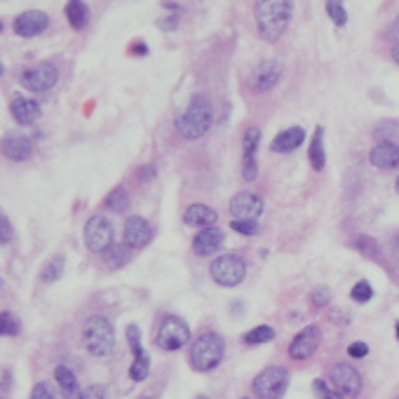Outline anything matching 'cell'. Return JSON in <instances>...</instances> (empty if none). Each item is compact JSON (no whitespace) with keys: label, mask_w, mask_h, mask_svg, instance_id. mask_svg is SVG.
<instances>
[{"label":"cell","mask_w":399,"mask_h":399,"mask_svg":"<svg viewBox=\"0 0 399 399\" xmlns=\"http://www.w3.org/2000/svg\"><path fill=\"white\" fill-rule=\"evenodd\" d=\"M188 341H190V327L181 318H176V315H167L155 336L157 348L167 350V353H176V350L185 348Z\"/></svg>","instance_id":"obj_6"},{"label":"cell","mask_w":399,"mask_h":399,"mask_svg":"<svg viewBox=\"0 0 399 399\" xmlns=\"http://www.w3.org/2000/svg\"><path fill=\"white\" fill-rule=\"evenodd\" d=\"M10 113L19 125H33L40 118V106L29 96H15L10 101Z\"/></svg>","instance_id":"obj_20"},{"label":"cell","mask_w":399,"mask_h":399,"mask_svg":"<svg viewBox=\"0 0 399 399\" xmlns=\"http://www.w3.org/2000/svg\"><path fill=\"white\" fill-rule=\"evenodd\" d=\"M127 341L132 346V353H134V362L129 367V378L136 383L146 381L148 378V371H150V357L146 355V350L141 348V332L136 325H129L127 327Z\"/></svg>","instance_id":"obj_11"},{"label":"cell","mask_w":399,"mask_h":399,"mask_svg":"<svg viewBox=\"0 0 399 399\" xmlns=\"http://www.w3.org/2000/svg\"><path fill=\"white\" fill-rule=\"evenodd\" d=\"M395 190H397V195H399V178H397V181H395Z\"/></svg>","instance_id":"obj_46"},{"label":"cell","mask_w":399,"mask_h":399,"mask_svg":"<svg viewBox=\"0 0 399 399\" xmlns=\"http://www.w3.org/2000/svg\"><path fill=\"white\" fill-rule=\"evenodd\" d=\"M0 31H3V22H0Z\"/></svg>","instance_id":"obj_49"},{"label":"cell","mask_w":399,"mask_h":399,"mask_svg":"<svg viewBox=\"0 0 399 399\" xmlns=\"http://www.w3.org/2000/svg\"><path fill=\"white\" fill-rule=\"evenodd\" d=\"M197 399H209V397H197Z\"/></svg>","instance_id":"obj_51"},{"label":"cell","mask_w":399,"mask_h":399,"mask_svg":"<svg viewBox=\"0 0 399 399\" xmlns=\"http://www.w3.org/2000/svg\"><path fill=\"white\" fill-rule=\"evenodd\" d=\"M132 52H134V54H146L148 50H146V45L139 43V45H134V47H132Z\"/></svg>","instance_id":"obj_43"},{"label":"cell","mask_w":399,"mask_h":399,"mask_svg":"<svg viewBox=\"0 0 399 399\" xmlns=\"http://www.w3.org/2000/svg\"><path fill=\"white\" fill-rule=\"evenodd\" d=\"M329 381L336 390H341L343 395L353 397V395H360L362 390V376L360 371L350 364H336V367L329 371Z\"/></svg>","instance_id":"obj_13"},{"label":"cell","mask_w":399,"mask_h":399,"mask_svg":"<svg viewBox=\"0 0 399 399\" xmlns=\"http://www.w3.org/2000/svg\"><path fill=\"white\" fill-rule=\"evenodd\" d=\"M357 249H360L362 254H367V256H378V247L371 237L362 235L360 240H357Z\"/></svg>","instance_id":"obj_38"},{"label":"cell","mask_w":399,"mask_h":399,"mask_svg":"<svg viewBox=\"0 0 399 399\" xmlns=\"http://www.w3.org/2000/svg\"><path fill=\"white\" fill-rule=\"evenodd\" d=\"M223 247V230L218 228H202V233H197L195 240H192V251L197 256H214V254L221 251Z\"/></svg>","instance_id":"obj_17"},{"label":"cell","mask_w":399,"mask_h":399,"mask_svg":"<svg viewBox=\"0 0 399 399\" xmlns=\"http://www.w3.org/2000/svg\"><path fill=\"white\" fill-rule=\"evenodd\" d=\"M139 399H153V397H139Z\"/></svg>","instance_id":"obj_48"},{"label":"cell","mask_w":399,"mask_h":399,"mask_svg":"<svg viewBox=\"0 0 399 399\" xmlns=\"http://www.w3.org/2000/svg\"><path fill=\"white\" fill-rule=\"evenodd\" d=\"M106 207L111 211H115V214H122V211L129 207V195H127V190L122 188V185H118V188H113L111 192H108Z\"/></svg>","instance_id":"obj_28"},{"label":"cell","mask_w":399,"mask_h":399,"mask_svg":"<svg viewBox=\"0 0 399 399\" xmlns=\"http://www.w3.org/2000/svg\"><path fill=\"white\" fill-rule=\"evenodd\" d=\"M230 228L240 233V235H256L259 233V223L256 221H240V218H233Z\"/></svg>","instance_id":"obj_35"},{"label":"cell","mask_w":399,"mask_h":399,"mask_svg":"<svg viewBox=\"0 0 399 399\" xmlns=\"http://www.w3.org/2000/svg\"><path fill=\"white\" fill-rule=\"evenodd\" d=\"M315 388V395H318V399H346V395H343L341 390L332 388L327 381H322V378H318V381L313 383Z\"/></svg>","instance_id":"obj_32"},{"label":"cell","mask_w":399,"mask_h":399,"mask_svg":"<svg viewBox=\"0 0 399 399\" xmlns=\"http://www.w3.org/2000/svg\"><path fill=\"white\" fill-rule=\"evenodd\" d=\"M308 157H310V164L313 169L322 171L327 164V153H325V129L318 127L313 134V141H310V150H308Z\"/></svg>","instance_id":"obj_26"},{"label":"cell","mask_w":399,"mask_h":399,"mask_svg":"<svg viewBox=\"0 0 399 399\" xmlns=\"http://www.w3.org/2000/svg\"><path fill=\"white\" fill-rule=\"evenodd\" d=\"M82 343L92 357H108L115 348V332L113 325L101 315H94L82 327Z\"/></svg>","instance_id":"obj_4"},{"label":"cell","mask_w":399,"mask_h":399,"mask_svg":"<svg viewBox=\"0 0 399 399\" xmlns=\"http://www.w3.org/2000/svg\"><path fill=\"white\" fill-rule=\"evenodd\" d=\"M395 329H397V341H399V322H397V327H395Z\"/></svg>","instance_id":"obj_47"},{"label":"cell","mask_w":399,"mask_h":399,"mask_svg":"<svg viewBox=\"0 0 399 399\" xmlns=\"http://www.w3.org/2000/svg\"><path fill=\"white\" fill-rule=\"evenodd\" d=\"M19 322L12 313H0V336H17Z\"/></svg>","instance_id":"obj_33"},{"label":"cell","mask_w":399,"mask_h":399,"mask_svg":"<svg viewBox=\"0 0 399 399\" xmlns=\"http://www.w3.org/2000/svg\"><path fill=\"white\" fill-rule=\"evenodd\" d=\"M223 355H225L223 336H218L214 332H207L192 343L190 367L195 371H200V374H207V371H214L218 364L223 362Z\"/></svg>","instance_id":"obj_3"},{"label":"cell","mask_w":399,"mask_h":399,"mask_svg":"<svg viewBox=\"0 0 399 399\" xmlns=\"http://www.w3.org/2000/svg\"><path fill=\"white\" fill-rule=\"evenodd\" d=\"M369 160L378 169H395L399 167V146L395 141H381L371 148Z\"/></svg>","instance_id":"obj_18"},{"label":"cell","mask_w":399,"mask_h":399,"mask_svg":"<svg viewBox=\"0 0 399 399\" xmlns=\"http://www.w3.org/2000/svg\"><path fill=\"white\" fill-rule=\"evenodd\" d=\"M263 209H266L263 197L251 190L237 192V195L230 200V214L240 218V221H259Z\"/></svg>","instance_id":"obj_9"},{"label":"cell","mask_w":399,"mask_h":399,"mask_svg":"<svg viewBox=\"0 0 399 399\" xmlns=\"http://www.w3.org/2000/svg\"><path fill=\"white\" fill-rule=\"evenodd\" d=\"M289 388V371L284 367H268L254 378L251 390L259 399H280Z\"/></svg>","instance_id":"obj_5"},{"label":"cell","mask_w":399,"mask_h":399,"mask_svg":"<svg viewBox=\"0 0 399 399\" xmlns=\"http://www.w3.org/2000/svg\"><path fill=\"white\" fill-rule=\"evenodd\" d=\"M390 38L399 40V17H397L395 22H392V26H390Z\"/></svg>","instance_id":"obj_42"},{"label":"cell","mask_w":399,"mask_h":399,"mask_svg":"<svg viewBox=\"0 0 399 399\" xmlns=\"http://www.w3.org/2000/svg\"><path fill=\"white\" fill-rule=\"evenodd\" d=\"M275 339V329L270 325H261V327H254L251 332L244 334V343L249 346H259V343H268Z\"/></svg>","instance_id":"obj_30"},{"label":"cell","mask_w":399,"mask_h":399,"mask_svg":"<svg viewBox=\"0 0 399 399\" xmlns=\"http://www.w3.org/2000/svg\"><path fill=\"white\" fill-rule=\"evenodd\" d=\"M150 237H153V230L146 218L129 216L125 221V244L129 249H143L150 242Z\"/></svg>","instance_id":"obj_16"},{"label":"cell","mask_w":399,"mask_h":399,"mask_svg":"<svg viewBox=\"0 0 399 399\" xmlns=\"http://www.w3.org/2000/svg\"><path fill=\"white\" fill-rule=\"evenodd\" d=\"M306 141V129L303 127H289V129H282V132L275 136L270 148L275 153H292Z\"/></svg>","instance_id":"obj_23"},{"label":"cell","mask_w":399,"mask_h":399,"mask_svg":"<svg viewBox=\"0 0 399 399\" xmlns=\"http://www.w3.org/2000/svg\"><path fill=\"white\" fill-rule=\"evenodd\" d=\"M392 59H395L397 64H399V43H397L395 47H392Z\"/></svg>","instance_id":"obj_45"},{"label":"cell","mask_w":399,"mask_h":399,"mask_svg":"<svg viewBox=\"0 0 399 399\" xmlns=\"http://www.w3.org/2000/svg\"><path fill=\"white\" fill-rule=\"evenodd\" d=\"M209 273L216 284L230 289V287H237L244 282L247 263L240 256H235V254H223V256H218L214 263H211Z\"/></svg>","instance_id":"obj_7"},{"label":"cell","mask_w":399,"mask_h":399,"mask_svg":"<svg viewBox=\"0 0 399 399\" xmlns=\"http://www.w3.org/2000/svg\"><path fill=\"white\" fill-rule=\"evenodd\" d=\"M66 19L75 31H82L89 22V8L85 0H68L66 3Z\"/></svg>","instance_id":"obj_25"},{"label":"cell","mask_w":399,"mask_h":399,"mask_svg":"<svg viewBox=\"0 0 399 399\" xmlns=\"http://www.w3.org/2000/svg\"><path fill=\"white\" fill-rule=\"evenodd\" d=\"M47 26H50V17L40 10H26L15 19V33L22 38H36Z\"/></svg>","instance_id":"obj_15"},{"label":"cell","mask_w":399,"mask_h":399,"mask_svg":"<svg viewBox=\"0 0 399 399\" xmlns=\"http://www.w3.org/2000/svg\"><path fill=\"white\" fill-rule=\"evenodd\" d=\"M348 355H350V357H355V360H362V357H367V355H369V346H367V343H362V341L350 343Z\"/></svg>","instance_id":"obj_40"},{"label":"cell","mask_w":399,"mask_h":399,"mask_svg":"<svg viewBox=\"0 0 399 399\" xmlns=\"http://www.w3.org/2000/svg\"><path fill=\"white\" fill-rule=\"evenodd\" d=\"M320 341H322V334L318 327H306L303 332H299L294 336L292 346H289V357L296 362H303V360H310V357L318 353L320 348Z\"/></svg>","instance_id":"obj_12"},{"label":"cell","mask_w":399,"mask_h":399,"mask_svg":"<svg viewBox=\"0 0 399 399\" xmlns=\"http://www.w3.org/2000/svg\"><path fill=\"white\" fill-rule=\"evenodd\" d=\"M218 221V214L207 204H190L183 214V223L188 228H211Z\"/></svg>","instance_id":"obj_22"},{"label":"cell","mask_w":399,"mask_h":399,"mask_svg":"<svg viewBox=\"0 0 399 399\" xmlns=\"http://www.w3.org/2000/svg\"><path fill=\"white\" fill-rule=\"evenodd\" d=\"M54 381H57L64 399H80L82 397L78 378H75V374L68 367H57V369H54Z\"/></svg>","instance_id":"obj_24"},{"label":"cell","mask_w":399,"mask_h":399,"mask_svg":"<svg viewBox=\"0 0 399 399\" xmlns=\"http://www.w3.org/2000/svg\"><path fill=\"white\" fill-rule=\"evenodd\" d=\"M3 153H5V157H10V160L24 162V160H29L33 153V143L29 136H24V134H10L3 139Z\"/></svg>","instance_id":"obj_21"},{"label":"cell","mask_w":399,"mask_h":399,"mask_svg":"<svg viewBox=\"0 0 399 399\" xmlns=\"http://www.w3.org/2000/svg\"><path fill=\"white\" fill-rule=\"evenodd\" d=\"M310 301H313V306H315V308H325V306H329V301H332V292H329L327 287L313 289Z\"/></svg>","instance_id":"obj_36"},{"label":"cell","mask_w":399,"mask_h":399,"mask_svg":"<svg viewBox=\"0 0 399 399\" xmlns=\"http://www.w3.org/2000/svg\"><path fill=\"white\" fill-rule=\"evenodd\" d=\"M12 240V225L5 218V214H0V244H8Z\"/></svg>","instance_id":"obj_41"},{"label":"cell","mask_w":399,"mask_h":399,"mask_svg":"<svg viewBox=\"0 0 399 399\" xmlns=\"http://www.w3.org/2000/svg\"><path fill=\"white\" fill-rule=\"evenodd\" d=\"M350 296H353V301H357V303H367V301H371V296H374V289H371V284L367 280H360L353 287Z\"/></svg>","instance_id":"obj_34"},{"label":"cell","mask_w":399,"mask_h":399,"mask_svg":"<svg viewBox=\"0 0 399 399\" xmlns=\"http://www.w3.org/2000/svg\"><path fill=\"white\" fill-rule=\"evenodd\" d=\"M0 75H3V66H0Z\"/></svg>","instance_id":"obj_50"},{"label":"cell","mask_w":399,"mask_h":399,"mask_svg":"<svg viewBox=\"0 0 399 399\" xmlns=\"http://www.w3.org/2000/svg\"><path fill=\"white\" fill-rule=\"evenodd\" d=\"M57 80H59L57 66L47 64V61L22 73V85L26 89H31V92H47V89H52L57 85Z\"/></svg>","instance_id":"obj_10"},{"label":"cell","mask_w":399,"mask_h":399,"mask_svg":"<svg viewBox=\"0 0 399 399\" xmlns=\"http://www.w3.org/2000/svg\"><path fill=\"white\" fill-rule=\"evenodd\" d=\"M129 261V247L127 244H111L104 251V263L106 268H122Z\"/></svg>","instance_id":"obj_27"},{"label":"cell","mask_w":399,"mask_h":399,"mask_svg":"<svg viewBox=\"0 0 399 399\" xmlns=\"http://www.w3.org/2000/svg\"><path fill=\"white\" fill-rule=\"evenodd\" d=\"M113 244V225L106 216H92L85 223V247L94 254H104Z\"/></svg>","instance_id":"obj_8"},{"label":"cell","mask_w":399,"mask_h":399,"mask_svg":"<svg viewBox=\"0 0 399 399\" xmlns=\"http://www.w3.org/2000/svg\"><path fill=\"white\" fill-rule=\"evenodd\" d=\"M31 399H57V395L50 383H38L31 392Z\"/></svg>","instance_id":"obj_37"},{"label":"cell","mask_w":399,"mask_h":399,"mask_svg":"<svg viewBox=\"0 0 399 399\" xmlns=\"http://www.w3.org/2000/svg\"><path fill=\"white\" fill-rule=\"evenodd\" d=\"M392 251H395V256L399 259V235H395V240H392Z\"/></svg>","instance_id":"obj_44"},{"label":"cell","mask_w":399,"mask_h":399,"mask_svg":"<svg viewBox=\"0 0 399 399\" xmlns=\"http://www.w3.org/2000/svg\"><path fill=\"white\" fill-rule=\"evenodd\" d=\"M327 15L336 26H346L348 22V12H346L343 0H327Z\"/></svg>","instance_id":"obj_31"},{"label":"cell","mask_w":399,"mask_h":399,"mask_svg":"<svg viewBox=\"0 0 399 399\" xmlns=\"http://www.w3.org/2000/svg\"><path fill=\"white\" fill-rule=\"evenodd\" d=\"M80 399H106V388L104 385H89L87 390H82Z\"/></svg>","instance_id":"obj_39"},{"label":"cell","mask_w":399,"mask_h":399,"mask_svg":"<svg viewBox=\"0 0 399 399\" xmlns=\"http://www.w3.org/2000/svg\"><path fill=\"white\" fill-rule=\"evenodd\" d=\"M261 143V129L249 127L242 139V176L244 181H256L259 167H256V148Z\"/></svg>","instance_id":"obj_14"},{"label":"cell","mask_w":399,"mask_h":399,"mask_svg":"<svg viewBox=\"0 0 399 399\" xmlns=\"http://www.w3.org/2000/svg\"><path fill=\"white\" fill-rule=\"evenodd\" d=\"M282 78V64L280 61H266V64H261L256 68V73H254V80H251V85L256 92H270V89L277 85Z\"/></svg>","instance_id":"obj_19"},{"label":"cell","mask_w":399,"mask_h":399,"mask_svg":"<svg viewBox=\"0 0 399 399\" xmlns=\"http://www.w3.org/2000/svg\"><path fill=\"white\" fill-rule=\"evenodd\" d=\"M64 268H66V259L64 256H54L50 263L43 268L40 277H43L45 284H52V282H57L61 275H64Z\"/></svg>","instance_id":"obj_29"},{"label":"cell","mask_w":399,"mask_h":399,"mask_svg":"<svg viewBox=\"0 0 399 399\" xmlns=\"http://www.w3.org/2000/svg\"><path fill=\"white\" fill-rule=\"evenodd\" d=\"M294 15V0H256L254 3V19H256L259 36L266 43H277L284 36Z\"/></svg>","instance_id":"obj_1"},{"label":"cell","mask_w":399,"mask_h":399,"mask_svg":"<svg viewBox=\"0 0 399 399\" xmlns=\"http://www.w3.org/2000/svg\"><path fill=\"white\" fill-rule=\"evenodd\" d=\"M211 122H214V108H211L209 99L204 94H195L190 99L188 108L178 115L176 120V132L188 141H195L200 136L209 132Z\"/></svg>","instance_id":"obj_2"}]
</instances>
